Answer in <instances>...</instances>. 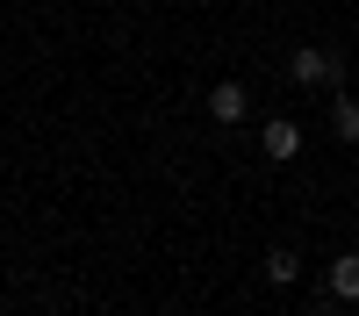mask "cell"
I'll return each instance as SVG.
<instances>
[{
  "label": "cell",
  "mask_w": 359,
  "mask_h": 316,
  "mask_svg": "<svg viewBox=\"0 0 359 316\" xmlns=\"http://www.w3.org/2000/svg\"><path fill=\"white\" fill-rule=\"evenodd\" d=\"M345 79V57L338 50H316V43H302L287 57V86H302V94H316V86H338Z\"/></svg>",
  "instance_id": "6da1fadb"
},
{
  "label": "cell",
  "mask_w": 359,
  "mask_h": 316,
  "mask_svg": "<svg viewBox=\"0 0 359 316\" xmlns=\"http://www.w3.org/2000/svg\"><path fill=\"white\" fill-rule=\"evenodd\" d=\"M245 115H252V86L245 79H216L208 86V123L216 130H245Z\"/></svg>",
  "instance_id": "7a4b0ae2"
},
{
  "label": "cell",
  "mask_w": 359,
  "mask_h": 316,
  "mask_svg": "<svg viewBox=\"0 0 359 316\" xmlns=\"http://www.w3.org/2000/svg\"><path fill=\"white\" fill-rule=\"evenodd\" d=\"M259 151L273 158V165H287L294 151H302V123H294V115H273V123L259 130Z\"/></svg>",
  "instance_id": "3957f363"
},
{
  "label": "cell",
  "mask_w": 359,
  "mask_h": 316,
  "mask_svg": "<svg viewBox=\"0 0 359 316\" xmlns=\"http://www.w3.org/2000/svg\"><path fill=\"white\" fill-rule=\"evenodd\" d=\"M266 280L294 287V280H302V252H294V245H266Z\"/></svg>",
  "instance_id": "277c9868"
},
{
  "label": "cell",
  "mask_w": 359,
  "mask_h": 316,
  "mask_svg": "<svg viewBox=\"0 0 359 316\" xmlns=\"http://www.w3.org/2000/svg\"><path fill=\"white\" fill-rule=\"evenodd\" d=\"M331 302H359V252L331 259Z\"/></svg>",
  "instance_id": "5b68a950"
},
{
  "label": "cell",
  "mask_w": 359,
  "mask_h": 316,
  "mask_svg": "<svg viewBox=\"0 0 359 316\" xmlns=\"http://www.w3.org/2000/svg\"><path fill=\"white\" fill-rule=\"evenodd\" d=\"M331 137H338V144H359V101H352V94L331 101Z\"/></svg>",
  "instance_id": "8992f818"
},
{
  "label": "cell",
  "mask_w": 359,
  "mask_h": 316,
  "mask_svg": "<svg viewBox=\"0 0 359 316\" xmlns=\"http://www.w3.org/2000/svg\"><path fill=\"white\" fill-rule=\"evenodd\" d=\"M0 316H8V309H0Z\"/></svg>",
  "instance_id": "52a82bcc"
}]
</instances>
